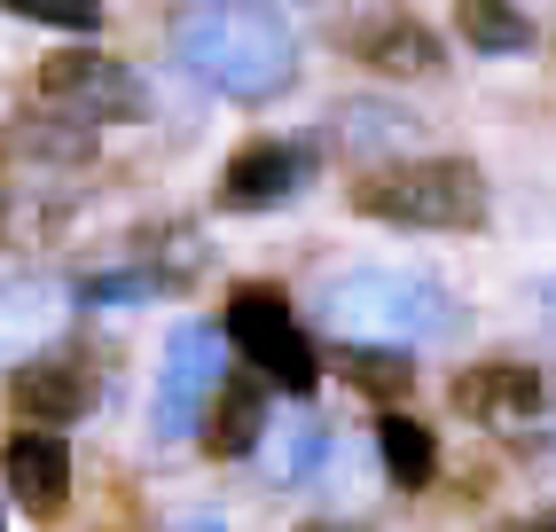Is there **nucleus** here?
I'll return each instance as SVG.
<instances>
[{"mask_svg":"<svg viewBox=\"0 0 556 532\" xmlns=\"http://www.w3.org/2000/svg\"><path fill=\"white\" fill-rule=\"evenodd\" d=\"M0 532H9V517H0Z\"/></svg>","mask_w":556,"mask_h":532,"instance_id":"5701e85b","label":"nucleus"},{"mask_svg":"<svg viewBox=\"0 0 556 532\" xmlns=\"http://www.w3.org/2000/svg\"><path fill=\"white\" fill-rule=\"evenodd\" d=\"M314 180V149L306 141H251L228 157V173H219V204L228 212H267L282 197H299V188Z\"/></svg>","mask_w":556,"mask_h":532,"instance_id":"0eeeda50","label":"nucleus"},{"mask_svg":"<svg viewBox=\"0 0 556 532\" xmlns=\"http://www.w3.org/2000/svg\"><path fill=\"white\" fill-rule=\"evenodd\" d=\"M353 212L361 219H384V227H439V236H470L486 227L494 197H486V173L470 157H407L353 180Z\"/></svg>","mask_w":556,"mask_h":532,"instance_id":"7ed1b4c3","label":"nucleus"},{"mask_svg":"<svg viewBox=\"0 0 556 532\" xmlns=\"http://www.w3.org/2000/svg\"><path fill=\"white\" fill-rule=\"evenodd\" d=\"M228 337L243 345V360L267 376L275 392H314V376H321V360H314V345H306V329H299V314H290V297L282 290H267V282H243L236 297H228Z\"/></svg>","mask_w":556,"mask_h":532,"instance_id":"39448f33","label":"nucleus"},{"mask_svg":"<svg viewBox=\"0 0 556 532\" xmlns=\"http://www.w3.org/2000/svg\"><path fill=\"white\" fill-rule=\"evenodd\" d=\"M377 454H384V470H392L400 493H424L431 470H439V439L416 423V415H384V423H377Z\"/></svg>","mask_w":556,"mask_h":532,"instance_id":"2eb2a0df","label":"nucleus"},{"mask_svg":"<svg viewBox=\"0 0 556 532\" xmlns=\"http://www.w3.org/2000/svg\"><path fill=\"white\" fill-rule=\"evenodd\" d=\"M71 314V290L48 282V275H9L0 282V368H24V360H40L55 345V329Z\"/></svg>","mask_w":556,"mask_h":532,"instance_id":"6e6552de","label":"nucleus"},{"mask_svg":"<svg viewBox=\"0 0 556 532\" xmlns=\"http://www.w3.org/2000/svg\"><path fill=\"white\" fill-rule=\"evenodd\" d=\"M455 407L470 423H526V415L548 407V376L526 360H478L455 376Z\"/></svg>","mask_w":556,"mask_h":532,"instance_id":"9b49d317","label":"nucleus"},{"mask_svg":"<svg viewBox=\"0 0 556 532\" xmlns=\"http://www.w3.org/2000/svg\"><path fill=\"white\" fill-rule=\"evenodd\" d=\"M338 141L353 157H392V149L416 141V118L392 110V102H353V110H338Z\"/></svg>","mask_w":556,"mask_h":532,"instance_id":"dca6fc26","label":"nucleus"},{"mask_svg":"<svg viewBox=\"0 0 556 532\" xmlns=\"http://www.w3.org/2000/svg\"><path fill=\"white\" fill-rule=\"evenodd\" d=\"M509 532H556V509H541V517H526V524H509Z\"/></svg>","mask_w":556,"mask_h":532,"instance_id":"412c9836","label":"nucleus"},{"mask_svg":"<svg viewBox=\"0 0 556 532\" xmlns=\"http://www.w3.org/2000/svg\"><path fill=\"white\" fill-rule=\"evenodd\" d=\"M0 478H9V493H16V509H31V517H55L63 502H71V446H63V431H16L9 446H0Z\"/></svg>","mask_w":556,"mask_h":532,"instance_id":"9d476101","label":"nucleus"},{"mask_svg":"<svg viewBox=\"0 0 556 532\" xmlns=\"http://www.w3.org/2000/svg\"><path fill=\"white\" fill-rule=\"evenodd\" d=\"M275 446H267V470L282 478V485H299V478H314L321 463H329V431L314 423V415H299V423H282V431H267Z\"/></svg>","mask_w":556,"mask_h":532,"instance_id":"f3484780","label":"nucleus"},{"mask_svg":"<svg viewBox=\"0 0 556 532\" xmlns=\"http://www.w3.org/2000/svg\"><path fill=\"white\" fill-rule=\"evenodd\" d=\"M368 71H384V79H424V71H439V31L424 16H407V9H384V16H368L353 24V40H345Z\"/></svg>","mask_w":556,"mask_h":532,"instance_id":"f8f14e48","label":"nucleus"},{"mask_svg":"<svg viewBox=\"0 0 556 532\" xmlns=\"http://www.w3.org/2000/svg\"><path fill=\"white\" fill-rule=\"evenodd\" d=\"M321 329H338L345 345H439V337L463 329V306L431 275H400V266H353V275H329L314 297Z\"/></svg>","mask_w":556,"mask_h":532,"instance_id":"f03ea898","label":"nucleus"},{"mask_svg":"<svg viewBox=\"0 0 556 532\" xmlns=\"http://www.w3.org/2000/svg\"><path fill=\"white\" fill-rule=\"evenodd\" d=\"M173 532H228V524H219V517H180Z\"/></svg>","mask_w":556,"mask_h":532,"instance_id":"aec40b11","label":"nucleus"},{"mask_svg":"<svg viewBox=\"0 0 556 532\" xmlns=\"http://www.w3.org/2000/svg\"><path fill=\"white\" fill-rule=\"evenodd\" d=\"M9 400H16L24 423L63 431V423H79V415L94 407V376H87V360H71V353H40V360H24L9 376Z\"/></svg>","mask_w":556,"mask_h":532,"instance_id":"1a4fd4ad","label":"nucleus"},{"mask_svg":"<svg viewBox=\"0 0 556 532\" xmlns=\"http://www.w3.org/2000/svg\"><path fill=\"white\" fill-rule=\"evenodd\" d=\"M345 368H353V384H361V392H400V384H407V360H392L384 345H353Z\"/></svg>","mask_w":556,"mask_h":532,"instance_id":"6ab92c4d","label":"nucleus"},{"mask_svg":"<svg viewBox=\"0 0 556 532\" xmlns=\"http://www.w3.org/2000/svg\"><path fill=\"white\" fill-rule=\"evenodd\" d=\"M306 532H361V524H338V517H321V524H306Z\"/></svg>","mask_w":556,"mask_h":532,"instance_id":"4be33fe9","label":"nucleus"},{"mask_svg":"<svg viewBox=\"0 0 556 532\" xmlns=\"http://www.w3.org/2000/svg\"><path fill=\"white\" fill-rule=\"evenodd\" d=\"M219 384H228V337H219L212 321H180L165 337V368H157V392H150V431L157 439L204 431Z\"/></svg>","mask_w":556,"mask_h":532,"instance_id":"20e7f679","label":"nucleus"},{"mask_svg":"<svg viewBox=\"0 0 556 532\" xmlns=\"http://www.w3.org/2000/svg\"><path fill=\"white\" fill-rule=\"evenodd\" d=\"M204 446L219 454V463H236V454L267 446V384H219L212 423H204Z\"/></svg>","mask_w":556,"mask_h":532,"instance_id":"ddd939ff","label":"nucleus"},{"mask_svg":"<svg viewBox=\"0 0 556 532\" xmlns=\"http://www.w3.org/2000/svg\"><path fill=\"white\" fill-rule=\"evenodd\" d=\"M455 31L478 55H533V16L517 0H455Z\"/></svg>","mask_w":556,"mask_h":532,"instance_id":"4468645a","label":"nucleus"},{"mask_svg":"<svg viewBox=\"0 0 556 532\" xmlns=\"http://www.w3.org/2000/svg\"><path fill=\"white\" fill-rule=\"evenodd\" d=\"M0 9L48 31H102V0H0Z\"/></svg>","mask_w":556,"mask_h":532,"instance_id":"a211bd4d","label":"nucleus"},{"mask_svg":"<svg viewBox=\"0 0 556 532\" xmlns=\"http://www.w3.org/2000/svg\"><path fill=\"white\" fill-rule=\"evenodd\" d=\"M40 102L63 110V118L110 126V118H141V110H150V87L102 48H63V55L40 63Z\"/></svg>","mask_w":556,"mask_h":532,"instance_id":"423d86ee","label":"nucleus"},{"mask_svg":"<svg viewBox=\"0 0 556 532\" xmlns=\"http://www.w3.org/2000/svg\"><path fill=\"white\" fill-rule=\"evenodd\" d=\"M173 55L189 79H204L228 102H275L299 79V31L258 0H180Z\"/></svg>","mask_w":556,"mask_h":532,"instance_id":"f257e3e1","label":"nucleus"}]
</instances>
